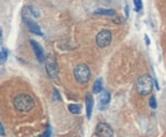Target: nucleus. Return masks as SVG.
I'll return each instance as SVG.
<instances>
[{
    "mask_svg": "<svg viewBox=\"0 0 166 137\" xmlns=\"http://www.w3.org/2000/svg\"><path fill=\"white\" fill-rule=\"evenodd\" d=\"M144 37H146V43H147V45H150V41H148V38H147V36H144Z\"/></svg>",
    "mask_w": 166,
    "mask_h": 137,
    "instance_id": "21",
    "label": "nucleus"
},
{
    "mask_svg": "<svg viewBox=\"0 0 166 137\" xmlns=\"http://www.w3.org/2000/svg\"><path fill=\"white\" fill-rule=\"evenodd\" d=\"M95 135L97 137H114V132H113V128L110 127L109 125L106 123H99L96 126V131H95Z\"/></svg>",
    "mask_w": 166,
    "mask_h": 137,
    "instance_id": "6",
    "label": "nucleus"
},
{
    "mask_svg": "<svg viewBox=\"0 0 166 137\" xmlns=\"http://www.w3.org/2000/svg\"><path fill=\"white\" fill-rule=\"evenodd\" d=\"M134 2V7H136V10L139 12L142 10V0H133Z\"/></svg>",
    "mask_w": 166,
    "mask_h": 137,
    "instance_id": "15",
    "label": "nucleus"
},
{
    "mask_svg": "<svg viewBox=\"0 0 166 137\" xmlns=\"http://www.w3.org/2000/svg\"><path fill=\"white\" fill-rule=\"evenodd\" d=\"M150 107L152 109H156L157 108V103H156V98L155 96H151L150 98Z\"/></svg>",
    "mask_w": 166,
    "mask_h": 137,
    "instance_id": "14",
    "label": "nucleus"
},
{
    "mask_svg": "<svg viewBox=\"0 0 166 137\" xmlns=\"http://www.w3.org/2000/svg\"><path fill=\"white\" fill-rule=\"evenodd\" d=\"M73 74H74V77L76 80L79 83V84H87L91 79V70L87 65L84 64H79L74 67L73 70Z\"/></svg>",
    "mask_w": 166,
    "mask_h": 137,
    "instance_id": "2",
    "label": "nucleus"
},
{
    "mask_svg": "<svg viewBox=\"0 0 166 137\" xmlns=\"http://www.w3.org/2000/svg\"><path fill=\"white\" fill-rule=\"evenodd\" d=\"M102 79H97L94 84V93L97 94V93H102Z\"/></svg>",
    "mask_w": 166,
    "mask_h": 137,
    "instance_id": "12",
    "label": "nucleus"
},
{
    "mask_svg": "<svg viewBox=\"0 0 166 137\" xmlns=\"http://www.w3.org/2000/svg\"><path fill=\"white\" fill-rule=\"evenodd\" d=\"M125 15L129 17V8H128V5H125Z\"/></svg>",
    "mask_w": 166,
    "mask_h": 137,
    "instance_id": "20",
    "label": "nucleus"
},
{
    "mask_svg": "<svg viewBox=\"0 0 166 137\" xmlns=\"http://www.w3.org/2000/svg\"><path fill=\"white\" fill-rule=\"evenodd\" d=\"M29 43H31V46H32V48H33V52H35L36 57H37V60H39L40 62H44V61H45V53H44L42 47H41L37 42H36V41H33V40H31Z\"/></svg>",
    "mask_w": 166,
    "mask_h": 137,
    "instance_id": "7",
    "label": "nucleus"
},
{
    "mask_svg": "<svg viewBox=\"0 0 166 137\" xmlns=\"http://www.w3.org/2000/svg\"><path fill=\"white\" fill-rule=\"evenodd\" d=\"M50 133H51V132H50V130H47L46 132H44V133H42L41 136H39V137H50Z\"/></svg>",
    "mask_w": 166,
    "mask_h": 137,
    "instance_id": "18",
    "label": "nucleus"
},
{
    "mask_svg": "<svg viewBox=\"0 0 166 137\" xmlns=\"http://www.w3.org/2000/svg\"><path fill=\"white\" fill-rule=\"evenodd\" d=\"M24 22H26V24H27L28 29H29L32 33L37 34V36H42V32H41L40 27H39L37 24H36V23H33L32 21H29V19H27V18H24Z\"/></svg>",
    "mask_w": 166,
    "mask_h": 137,
    "instance_id": "8",
    "label": "nucleus"
},
{
    "mask_svg": "<svg viewBox=\"0 0 166 137\" xmlns=\"http://www.w3.org/2000/svg\"><path fill=\"white\" fill-rule=\"evenodd\" d=\"M110 103V93L106 90H102L101 95H100V107L101 109H105Z\"/></svg>",
    "mask_w": 166,
    "mask_h": 137,
    "instance_id": "9",
    "label": "nucleus"
},
{
    "mask_svg": "<svg viewBox=\"0 0 166 137\" xmlns=\"http://www.w3.org/2000/svg\"><path fill=\"white\" fill-rule=\"evenodd\" d=\"M0 132H2V137L5 136V131H4V126H3V123H0Z\"/></svg>",
    "mask_w": 166,
    "mask_h": 137,
    "instance_id": "19",
    "label": "nucleus"
},
{
    "mask_svg": "<svg viewBox=\"0 0 166 137\" xmlns=\"http://www.w3.org/2000/svg\"><path fill=\"white\" fill-rule=\"evenodd\" d=\"M111 40H113L111 32L107 31V29H104V31L99 32V34L96 36V45L100 48H105L111 43Z\"/></svg>",
    "mask_w": 166,
    "mask_h": 137,
    "instance_id": "4",
    "label": "nucleus"
},
{
    "mask_svg": "<svg viewBox=\"0 0 166 137\" xmlns=\"http://www.w3.org/2000/svg\"><path fill=\"white\" fill-rule=\"evenodd\" d=\"M13 104L19 112H29L35 107V100L28 94H19L14 98Z\"/></svg>",
    "mask_w": 166,
    "mask_h": 137,
    "instance_id": "1",
    "label": "nucleus"
},
{
    "mask_svg": "<svg viewBox=\"0 0 166 137\" xmlns=\"http://www.w3.org/2000/svg\"><path fill=\"white\" fill-rule=\"evenodd\" d=\"M153 80L150 75H143L139 77V80L137 83V91L141 95H148L152 91V85H153Z\"/></svg>",
    "mask_w": 166,
    "mask_h": 137,
    "instance_id": "3",
    "label": "nucleus"
},
{
    "mask_svg": "<svg viewBox=\"0 0 166 137\" xmlns=\"http://www.w3.org/2000/svg\"><path fill=\"white\" fill-rule=\"evenodd\" d=\"M7 56H8V52H7V50L3 47V48H2V64H4V62H5Z\"/></svg>",
    "mask_w": 166,
    "mask_h": 137,
    "instance_id": "16",
    "label": "nucleus"
},
{
    "mask_svg": "<svg viewBox=\"0 0 166 137\" xmlns=\"http://www.w3.org/2000/svg\"><path fill=\"white\" fill-rule=\"evenodd\" d=\"M68 109L73 114H79L81 113V105L79 104H69L68 105Z\"/></svg>",
    "mask_w": 166,
    "mask_h": 137,
    "instance_id": "13",
    "label": "nucleus"
},
{
    "mask_svg": "<svg viewBox=\"0 0 166 137\" xmlns=\"http://www.w3.org/2000/svg\"><path fill=\"white\" fill-rule=\"evenodd\" d=\"M94 14H99V15H111V17H115V10L113 9H97Z\"/></svg>",
    "mask_w": 166,
    "mask_h": 137,
    "instance_id": "11",
    "label": "nucleus"
},
{
    "mask_svg": "<svg viewBox=\"0 0 166 137\" xmlns=\"http://www.w3.org/2000/svg\"><path fill=\"white\" fill-rule=\"evenodd\" d=\"M54 96H55V98H54L55 100H60V95H59V93H58L56 89H54Z\"/></svg>",
    "mask_w": 166,
    "mask_h": 137,
    "instance_id": "17",
    "label": "nucleus"
},
{
    "mask_svg": "<svg viewBox=\"0 0 166 137\" xmlns=\"http://www.w3.org/2000/svg\"><path fill=\"white\" fill-rule=\"evenodd\" d=\"M46 72L47 75L51 77V79H55L58 76L59 69H58V64L56 60H55L54 55H49L47 56V60H46Z\"/></svg>",
    "mask_w": 166,
    "mask_h": 137,
    "instance_id": "5",
    "label": "nucleus"
},
{
    "mask_svg": "<svg viewBox=\"0 0 166 137\" xmlns=\"http://www.w3.org/2000/svg\"><path fill=\"white\" fill-rule=\"evenodd\" d=\"M92 109H94V98H92V95H87L86 96V113H87L88 120L91 118Z\"/></svg>",
    "mask_w": 166,
    "mask_h": 137,
    "instance_id": "10",
    "label": "nucleus"
}]
</instances>
